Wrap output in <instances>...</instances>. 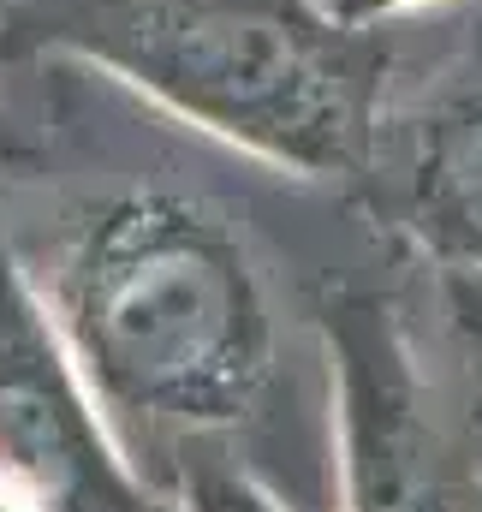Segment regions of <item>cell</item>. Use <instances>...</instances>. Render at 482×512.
<instances>
[{
  "instance_id": "2",
  "label": "cell",
  "mask_w": 482,
  "mask_h": 512,
  "mask_svg": "<svg viewBox=\"0 0 482 512\" xmlns=\"http://www.w3.org/2000/svg\"><path fill=\"white\" fill-rule=\"evenodd\" d=\"M30 30L250 155L363 179L387 120L375 24L316 0H30Z\"/></svg>"
},
{
  "instance_id": "4",
  "label": "cell",
  "mask_w": 482,
  "mask_h": 512,
  "mask_svg": "<svg viewBox=\"0 0 482 512\" xmlns=\"http://www.w3.org/2000/svg\"><path fill=\"white\" fill-rule=\"evenodd\" d=\"M0 477L48 512H179L131 465L78 382L36 286L0 245Z\"/></svg>"
},
{
  "instance_id": "7",
  "label": "cell",
  "mask_w": 482,
  "mask_h": 512,
  "mask_svg": "<svg viewBox=\"0 0 482 512\" xmlns=\"http://www.w3.org/2000/svg\"><path fill=\"white\" fill-rule=\"evenodd\" d=\"M179 507L185 512H286L262 483H250L244 471H221V465H203V471L185 483Z\"/></svg>"
},
{
  "instance_id": "3",
  "label": "cell",
  "mask_w": 482,
  "mask_h": 512,
  "mask_svg": "<svg viewBox=\"0 0 482 512\" xmlns=\"http://www.w3.org/2000/svg\"><path fill=\"white\" fill-rule=\"evenodd\" d=\"M334 399H340V477L346 512H482L417 346L387 298L346 292L322 316Z\"/></svg>"
},
{
  "instance_id": "5",
  "label": "cell",
  "mask_w": 482,
  "mask_h": 512,
  "mask_svg": "<svg viewBox=\"0 0 482 512\" xmlns=\"http://www.w3.org/2000/svg\"><path fill=\"white\" fill-rule=\"evenodd\" d=\"M387 167L399 227L429 262L482 268V54L411 114L381 120L369 173Z\"/></svg>"
},
{
  "instance_id": "6",
  "label": "cell",
  "mask_w": 482,
  "mask_h": 512,
  "mask_svg": "<svg viewBox=\"0 0 482 512\" xmlns=\"http://www.w3.org/2000/svg\"><path fill=\"white\" fill-rule=\"evenodd\" d=\"M435 298H441L453 370L471 393V405H482V268L477 262H435Z\"/></svg>"
},
{
  "instance_id": "8",
  "label": "cell",
  "mask_w": 482,
  "mask_h": 512,
  "mask_svg": "<svg viewBox=\"0 0 482 512\" xmlns=\"http://www.w3.org/2000/svg\"><path fill=\"white\" fill-rule=\"evenodd\" d=\"M411 6H423V0H340V12H346V18H358V24H381V18L411 12Z\"/></svg>"
},
{
  "instance_id": "1",
  "label": "cell",
  "mask_w": 482,
  "mask_h": 512,
  "mask_svg": "<svg viewBox=\"0 0 482 512\" xmlns=\"http://www.w3.org/2000/svg\"><path fill=\"white\" fill-rule=\"evenodd\" d=\"M114 441L227 435L274 382V310L239 227L185 191L96 197L36 292Z\"/></svg>"
},
{
  "instance_id": "9",
  "label": "cell",
  "mask_w": 482,
  "mask_h": 512,
  "mask_svg": "<svg viewBox=\"0 0 482 512\" xmlns=\"http://www.w3.org/2000/svg\"><path fill=\"white\" fill-rule=\"evenodd\" d=\"M179 512H185V507H179Z\"/></svg>"
}]
</instances>
